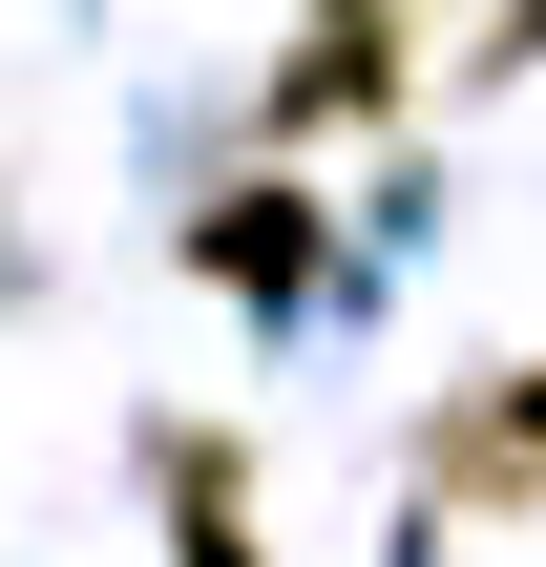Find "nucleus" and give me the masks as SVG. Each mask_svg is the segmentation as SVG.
Returning <instances> with one entry per match:
<instances>
[{"label": "nucleus", "mask_w": 546, "mask_h": 567, "mask_svg": "<svg viewBox=\"0 0 546 567\" xmlns=\"http://www.w3.org/2000/svg\"><path fill=\"white\" fill-rule=\"evenodd\" d=\"M210 274H274V295H295V274H316V231H295V189H231V210H210Z\"/></svg>", "instance_id": "nucleus-1"}, {"label": "nucleus", "mask_w": 546, "mask_h": 567, "mask_svg": "<svg viewBox=\"0 0 546 567\" xmlns=\"http://www.w3.org/2000/svg\"><path fill=\"white\" fill-rule=\"evenodd\" d=\"M505 442H526V463H546V379H526V400H505Z\"/></svg>", "instance_id": "nucleus-2"}]
</instances>
